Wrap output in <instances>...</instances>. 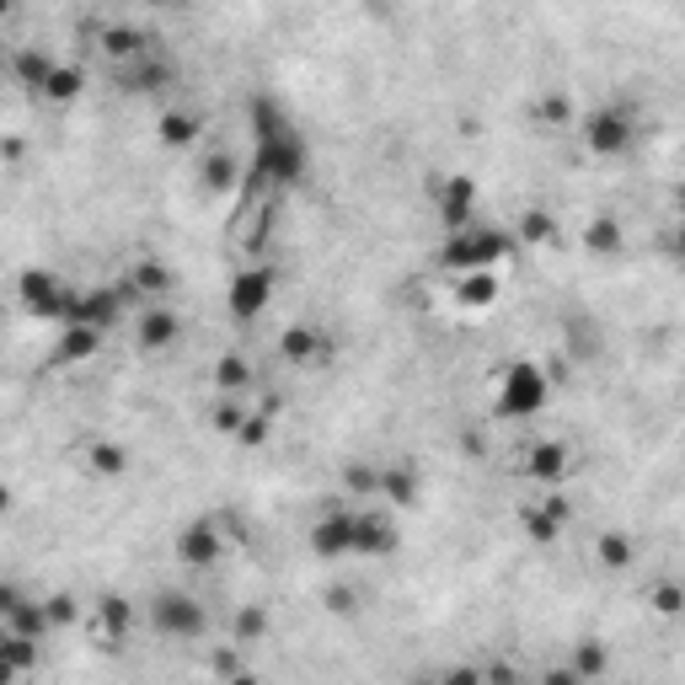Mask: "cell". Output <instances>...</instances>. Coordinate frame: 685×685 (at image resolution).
Listing matches in <instances>:
<instances>
[{
	"instance_id": "obj_1",
	"label": "cell",
	"mask_w": 685,
	"mask_h": 685,
	"mask_svg": "<svg viewBox=\"0 0 685 685\" xmlns=\"http://www.w3.org/2000/svg\"><path fill=\"white\" fill-rule=\"evenodd\" d=\"M552 370L536 364V359H514L504 370V381H498V417H514V423H525V417H541L546 413V402H552Z\"/></svg>"
},
{
	"instance_id": "obj_2",
	"label": "cell",
	"mask_w": 685,
	"mask_h": 685,
	"mask_svg": "<svg viewBox=\"0 0 685 685\" xmlns=\"http://www.w3.org/2000/svg\"><path fill=\"white\" fill-rule=\"evenodd\" d=\"M508 252H514V236L472 220L466 231H450V241L440 246V263H445L450 273H477V269H498Z\"/></svg>"
},
{
	"instance_id": "obj_3",
	"label": "cell",
	"mask_w": 685,
	"mask_h": 685,
	"mask_svg": "<svg viewBox=\"0 0 685 685\" xmlns=\"http://www.w3.org/2000/svg\"><path fill=\"white\" fill-rule=\"evenodd\" d=\"M578 140H584L590 155L616 161V155H626V150L637 145V113H632V108H616V102L590 108V113L578 119Z\"/></svg>"
},
{
	"instance_id": "obj_4",
	"label": "cell",
	"mask_w": 685,
	"mask_h": 685,
	"mask_svg": "<svg viewBox=\"0 0 685 685\" xmlns=\"http://www.w3.org/2000/svg\"><path fill=\"white\" fill-rule=\"evenodd\" d=\"M150 626L161 632V637H199L209 626L204 605L193 595H182V590H161V595L150 600Z\"/></svg>"
},
{
	"instance_id": "obj_5",
	"label": "cell",
	"mask_w": 685,
	"mask_h": 685,
	"mask_svg": "<svg viewBox=\"0 0 685 685\" xmlns=\"http://www.w3.org/2000/svg\"><path fill=\"white\" fill-rule=\"evenodd\" d=\"M225 300H231V316H236V322H258L273 300V269L269 263H246V269L231 279Z\"/></svg>"
},
{
	"instance_id": "obj_6",
	"label": "cell",
	"mask_w": 685,
	"mask_h": 685,
	"mask_svg": "<svg viewBox=\"0 0 685 685\" xmlns=\"http://www.w3.org/2000/svg\"><path fill=\"white\" fill-rule=\"evenodd\" d=\"M311 552L316 557H354L359 552V514L349 508H322L311 525Z\"/></svg>"
},
{
	"instance_id": "obj_7",
	"label": "cell",
	"mask_w": 685,
	"mask_h": 685,
	"mask_svg": "<svg viewBox=\"0 0 685 685\" xmlns=\"http://www.w3.org/2000/svg\"><path fill=\"white\" fill-rule=\"evenodd\" d=\"M17 295H22V305H28L32 316H49V322H54V316H70V305H75V295H70V290H64L49 269H28V273H22Z\"/></svg>"
},
{
	"instance_id": "obj_8",
	"label": "cell",
	"mask_w": 685,
	"mask_h": 685,
	"mask_svg": "<svg viewBox=\"0 0 685 685\" xmlns=\"http://www.w3.org/2000/svg\"><path fill=\"white\" fill-rule=\"evenodd\" d=\"M134 343H140V354H172L182 343V316L172 305L150 300L145 311H140V322H134Z\"/></svg>"
},
{
	"instance_id": "obj_9",
	"label": "cell",
	"mask_w": 685,
	"mask_h": 685,
	"mask_svg": "<svg viewBox=\"0 0 685 685\" xmlns=\"http://www.w3.org/2000/svg\"><path fill=\"white\" fill-rule=\"evenodd\" d=\"M220 552H225V536H220V525H214V520H193V525L178 536V557L188 567L220 563Z\"/></svg>"
},
{
	"instance_id": "obj_10",
	"label": "cell",
	"mask_w": 685,
	"mask_h": 685,
	"mask_svg": "<svg viewBox=\"0 0 685 685\" xmlns=\"http://www.w3.org/2000/svg\"><path fill=\"white\" fill-rule=\"evenodd\" d=\"M563 520H567V498H557V493L520 508V525H525V536L536 541V546H552V541L563 536Z\"/></svg>"
},
{
	"instance_id": "obj_11",
	"label": "cell",
	"mask_w": 685,
	"mask_h": 685,
	"mask_svg": "<svg viewBox=\"0 0 685 685\" xmlns=\"http://www.w3.org/2000/svg\"><path fill=\"white\" fill-rule=\"evenodd\" d=\"M567 466H573V455H567L563 440H536V445L525 450V477L546 482V487H557L567 477Z\"/></svg>"
},
{
	"instance_id": "obj_12",
	"label": "cell",
	"mask_w": 685,
	"mask_h": 685,
	"mask_svg": "<svg viewBox=\"0 0 685 685\" xmlns=\"http://www.w3.org/2000/svg\"><path fill=\"white\" fill-rule=\"evenodd\" d=\"M472 209H477V182L472 178H450L440 188V220L450 231H466L472 225Z\"/></svg>"
},
{
	"instance_id": "obj_13",
	"label": "cell",
	"mask_w": 685,
	"mask_h": 685,
	"mask_svg": "<svg viewBox=\"0 0 685 685\" xmlns=\"http://www.w3.org/2000/svg\"><path fill=\"white\" fill-rule=\"evenodd\" d=\"M102 332L108 328H97V322H64L60 332V349H54V359L60 364H75V359H91L97 349H102Z\"/></svg>"
},
{
	"instance_id": "obj_14",
	"label": "cell",
	"mask_w": 685,
	"mask_h": 685,
	"mask_svg": "<svg viewBox=\"0 0 685 685\" xmlns=\"http://www.w3.org/2000/svg\"><path fill=\"white\" fill-rule=\"evenodd\" d=\"M455 300L466 311H487L498 300V269H477V273H455Z\"/></svg>"
},
{
	"instance_id": "obj_15",
	"label": "cell",
	"mask_w": 685,
	"mask_h": 685,
	"mask_svg": "<svg viewBox=\"0 0 685 685\" xmlns=\"http://www.w3.org/2000/svg\"><path fill=\"white\" fill-rule=\"evenodd\" d=\"M279 354L290 359V364H316V359H328V338L316 328H284V338H279Z\"/></svg>"
},
{
	"instance_id": "obj_16",
	"label": "cell",
	"mask_w": 685,
	"mask_h": 685,
	"mask_svg": "<svg viewBox=\"0 0 685 685\" xmlns=\"http://www.w3.org/2000/svg\"><path fill=\"white\" fill-rule=\"evenodd\" d=\"M391 546H396L391 508H386V514H359V557H386Z\"/></svg>"
},
{
	"instance_id": "obj_17",
	"label": "cell",
	"mask_w": 685,
	"mask_h": 685,
	"mask_svg": "<svg viewBox=\"0 0 685 685\" xmlns=\"http://www.w3.org/2000/svg\"><path fill=\"white\" fill-rule=\"evenodd\" d=\"M87 472L91 477H102V482H113L129 472V450L113 445V440H91L87 445Z\"/></svg>"
},
{
	"instance_id": "obj_18",
	"label": "cell",
	"mask_w": 685,
	"mask_h": 685,
	"mask_svg": "<svg viewBox=\"0 0 685 685\" xmlns=\"http://www.w3.org/2000/svg\"><path fill=\"white\" fill-rule=\"evenodd\" d=\"M145 49H150V43H145V32H140V28H108V32H102V54L113 60V70H119V64H129V60H140Z\"/></svg>"
},
{
	"instance_id": "obj_19",
	"label": "cell",
	"mask_w": 685,
	"mask_h": 685,
	"mask_svg": "<svg viewBox=\"0 0 685 685\" xmlns=\"http://www.w3.org/2000/svg\"><path fill=\"white\" fill-rule=\"evenodd\" d=\"M622 220H616V214H595V220H590V225H584V246H590V252H600V258H616V252H622Z\"/></svg>"
},
{
	"instance_id": "obj_20",
	"label": "cell",
	"mask_w": 685,
	"mask_h": 685,
	"mask_svg": "<svg viewBox=\"0 0 685 685\" xmlns=\"http://www.w3.org/2000/svg\"><path fill=\"white\" fill-rule=\"evenodd\" d=\"M595 557L611 573H626V567L637 563V546H632V536H622V531H605V536H595Z\"/></svg>"
},
{
	"instance_id": "obj_21",
	"label": "cell",
	"mask_w": 685,
	"mask_h": 685,
	"mask_svg": "<svg viewBox=\"0 0 685 685\" xmlns=\"http://www.w3.org/2000/svg\"><path fill=\"white\" fill-rule=\"evenodd\" d=\"M81 87H87V70H81V64H54L49 81H43V97H49V102H75Z\"/></svg>"
},
{
	"instance_id": "obj_22",
	"label": "cell",
	"mask_w": 685,
	"mask_h": 685,
	"mask_svg": "<svg viewBox=\"0 0 685 685\" xmlns=\"http://www.w3.org/2000/svg\"><path fill=\"white\" fill-rule=\"evenodd\" d=\"M214 386L225 391V396H241V391L252 386V364L241 354H225V359H214Z\"/></svg>"
},
{
	"instance_id": "obj_23",
	"label": "cell",
	"mask_w": 685,
	"mask_h": 685,
	"mask_svg": "<svg viewBox=\"0 0 685 685\" xmlns=\"http://www.w3.org/2000/svg\"><path fill=\"white\" fill-rule=\"evenodd\" d=\"M648 605H654L658 616H681L685 611V584L681 578H658V584H648Z\"/></svg>"
},
{
	"instance_id": "obj_24",
	"label": "cell",
	"mask_w": 685,
	"mask_h": 685,
	"mask_svg": "<svg viewBox=\"0 0 685 685\" xmlns=\"http://www.w3.org/2000/svg\"><path fill=\"white\" fill-rule=\"evenodd\" d=\"M129 605H123L119 595H108V600H97V626H102V637H123L129 632Z\"/></svg>"
},
{
	"instance_id": "obj_25",
	"label": "cell",
	"mask_w": 685,
	"mask_h": 685,
	"mask_svg": "<svg viewBox=\"0 0 685 685\" xmlns=\"http://www.w3.org/2000/svg\"><path fill=\"white\" fill-rule=\"evenodd\" d=\"M193 140H199V119H193V113H167V119H161V145H193Z\"/></svg>"
},
{
	"instance_id": "obj_26",
	"label": "cell",
	"mask_w": 685,
	"mask_h": 685,
	"mask_svg": "<svg viewBox=\"0 0 685 685\" xmlns=\"http://www.w3.org/2000/svg\"><path fill=\"white\" fill-rule=\"evenodd\" d=\"M520 241H531V246H541V241H557V220H552V214H541V209H531V214L520 220Z\"/></svg>"
},
{
	"instance_id": "obj_27",
	"label": "cell",
	"mask_w": 685,
	"mask_h": 685,
	"mask_svg": "<svg viewBox=\"0 0 685 685\" xmlns=\"http://www.w3.org/2000/svg\"><path fill=\"white\" fill-rule=\"evenodd\" d=\"M49 70H54V60L49 54H17V75H22V87H38L43 91V81H49Z\"/></svg>"
},
{
	"instance_id": "obj_28",
	"label": "cell",
	"mask_w": 685,
	"mask_h": 685,
	"mask_svg": "<svg viewBox=\"0 0 685 685\" xmlns=\"http://www.w3.org/2000/svg\"><path fill=\"white\" fill-rule=\"evenodd\" d=\"M209 417H214V429H220V434H241V423H246V413H241L225 391H220V402L209 407Z\"/></svg>"
},
{
	"instance_id": "obj_29",
	"label": "cell",
	"mask_w": 685,
	"mask_h": 685,
	"mask_svg": "<svg viewBox=\"0 0 685 685\" xmlns=\"http://www.w3.org/2000/svg\"><path fill=\"white\" fill-rule=\"evenodd\" d=\"M231 182H236V161H231V155H214L204 167V188H220V193H225Z\"/></svg>"
},
{
	"instance_id": "obj_30",
	"label": "cell",
	"mask_w": 685,
	"mask_h": 685,
	"mask_svg": "<svg viewBox=\"0 0 685 685\" xmlns=\"http://www.w3.org/2000/svg\"><path fill=\"white\" fill-rule=\"evenodd\" d=\"M605 669V648H595V643H578V664H573V681H590V675H600Z\"/></svg>"
},
{
	"instance_id": "obj_31",
	"label": "cell",
	"mask_w": 685,
	"mask_h": 685,
	"mask_svg": "<svg viewBox=\"0 0 685 685\" xmlns=\"http://www.w3.org/2000/svg\"><path fill=\"white\" fill-rule=\"evenodd\" d=\"M263 632H269V616H263V611H241L236 616V643H258Z\"/></svg>"
},
{
	"instance_id": "obj_32",
	"label": "cell",
	"mask_w": 685,
	"mask_h": 685,
	"mask_svg": "<svg viewBox=\"0 0 685 685\" xmlns=\"http://www.w3.org/2000/svg\"><path fill=\"white\" fill-rule=\"evenodd\" d=\"M541 113H546V119H557V123H563V119H567V102H563V97H546V102H541Z\"/></svg>"
},
{
	"instance_id": "obj_33",
	"label": "cell",
	"mask_w": 685,
	"mask_h": 685,
	"mask_svg": "<svg viewBox=\"0 0 685 685\" xmlns=\"http://www.w3.org/2000/svg\"><path fill=\"white\" fill-rule=\"evenodd\" d=\"M675 246H681V252H685V225H681V236H675Z\"/></svg>"
},
{
	"instance_id": "obj_34",
	"label": "cell",
	"mask_w": 685,
	"mask_h": 685,
	"mask_svg": "<svg viewBox=\"0 0 685 685\" xmlns=\"http://www.w3.org/2000/svg\"><path fill=\"white\" fill-rule=\"evenodd\" d=\"M681 214H685V188H681Z\"/></svg>"
}]
</instances>
